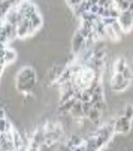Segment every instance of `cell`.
<instances>
[{"label":"cell","instance_id":"6da1fadb","mask_svg":"<svg viewBox=\"0 0 133 151\" xmlns=\"http://www.w3.org/2000/svg\"><path fill=\"white\" fill-rule=\"evenodd\" d=\"M132 81L126 79L121 73H112V78H111V90L115 93H121L124 90L129 88Z\"/></svg>","mask_w":133,"mask_h":151},{"label":"cell","instance_id":"8fae6325","mask_svg":"<svg viewBox=\"0 0 133 151\" xmlns=\"http://www.w3.org/2000/svg\"><path fill=\"white\" fill-rule=\"evenodd\" d=\"M17 58H18V52L14 48H6L5 55H3V60L6 63V66H8V64H14L17 61Z\"/></svg>","mask_w":133,"mask_h":151},{"label":"cell","instance_id":"52a82bcc","mask_svg":"<svg viewBox=\"0 0 133 151\" xmlns=\"http://www.w3.org/2000/svg\"><path fill=\"white\" fill-rule=\"evenodd\" d=\"M23 19H24V15L18 11L17 5L12 6V8L8 11L6 17H5V21H8V23H11V24H14V26H18Z\"/></svg>","mask_w":133,"mask_h":151},{"label":"cell","instance_id":"44dd1931","mask_svg":"<svg viewBox=\"0 0 133 151\" xmlns=\"http://www.w3.org/2000/svg\"><path fill=\"white\" fill-rule=\"evenodd\" d=\"M57 151H58V150H57Z\"/></svg>","mask_w":133,"mask_h":151},{"label":"cell","instance_id":"e0dca14e","mask_svg":"<svg viewBox=\"0 0 133 151\" xmlns=\"http://www.w3.org/2000/svg\"><path fill=\"white\" fill-rule=\"evenodd\" d=\"M66 2H68V5H69V8H75V6H78V5H81L84 0H66Z\"/></svg>","mask_w":133,"mask_h":151},{"label":"cell","instance_id":"9c48e42d","mask_svg":"<svg viewBox=\"0 0 133 151\" xmlns=\"http://www.w3.org/2000/svg\"><path fill=\"white\" fill-rule=\"evenodd\" d=\"M69 115H70L72 118H75V120L85 118V115H84V109H82V102H79V100H78V102L73 105V108L70 109Z\"/></svg>","mask_w":133,"mask_h":151},{"label":"cell","instance_id":"ffe728a7","mask_svg":"<svg viewBox=\"0 0 133 151\" xmlns=\"http://www.w3.org/2000/svg\"><path fill=\"white\" fill-rule=\"evenodd\" d=\"M0 135H2V130H0Z\"/></svg>","mask_w":133,"mask_h":151},{"label":"cell","instance_id":"277c9868","mask_svg":"<svg viewBox=\"0 0 133 151\" xmlns=\"http://www.w3.org/2000/svg\"><path fill=\"white\" fill-rule=\"evenodd\" d=\"M70 47H72V54H79L84 48H87V39H85V36H82L78 30L75 32V35H73V37H72V44H70Z\"/></svg>","mask_w":133,"mask_h":151},{"label":"cell","instance_id":"3957f363","mask_svg":"<svg viewBox=\"0 0 133 151\" xmlns=\"http://www.w3.org/2000/svg\"><path fill=\"white\" fill-rule=\"evenodd\" d=\"M17 8L18 11L24 15V18H29L30 15L39 12L37 11V6L35 2H32V0H18V3H17Z\"/></svg>","mask_w":133,"mask_h":151},{"label":"cell","instance_id":"9a60e30c","mask_svg":"<svg viewBox=\"0 0 133 151\" xmlns=\"http://www.w3.org/2000/svg\"><path fill=\"white\" fill-rule=\"evenodd\" d=\"M121 75H123V76H124L126 79L132 81V79H133V69H132V68L129 66V64H127V68H126V69L123 70V73H121Z\"/></svg>","mask_w":133,"mask_h":151},{"label":"cell","instance_id":"ba28073f","mask_svg":"<svg viewBox=\"0 0 133 151\" xmlns=\"http://www.w3.org/2000/svg\"><path fill=\"white\" fill-rule=\"evenodd\" d=\"M27 19L30 21V26H32V29H33L35 32H37V30L42 29V26H43V18H42V15H40L39 12L30 15Z\"/></svg>","mask_w":133,"mask_h":151},{"label":"cell","instance_id":"30bf717a","mask_svg":"<svg viewBox=\"0 0 133 151\" xmlns=\"http://www.w3.org/2000/svg\"><path fill=\"white\" fill-rule=\"evenodd\" d=\"M3 30H5V33H6V36H8L9 42H12L14 39H17V37H18V36H17V26H14V24L8 23V21H5Z\"/></svg>","mask_w":133,"mask_h":151},{"label":"cell","instance_id":"4fadbf2b","mask_svg":"<svg viewBox=\"0 0 133 151\" xmlns=\"http://www.w3.org/2000/svg\"><path fill=\"white\" fill-rule=\"evenodd\" d=\"M109 27L114 30V33L117 35V37H118V39H121V37L126 35V33H124V30H123V27H121V26H120V23H118V19L115 21V23H114L112 26H109Z\"/></svg>","mask_w":133,"mask_h":151},{"label":"cell","instance_id":"2e32d148","mask_svg":"<svg viewBox=\"0 0 133 151\" xmlns=\"http://www.w3.org/2000/svg\"><path fill=\"white\" fill-rule=\"evenodd\" d=\"M102 21H103V24L108 27V26H112L117 19H115V18H111V17H108V18H102Z\"/></svg>","mask_w":133,"mask_h":151},{"label":"cell","instance_id":"5bb4252c","mask_svg":"<svg viewBox=\"0 0 133 151\" xmlns=\"http://www.w3.org/2000/svg\"><path fill=\"white\" fill-rule=\"evenodd\" d=\"M121 115H124L126 118H129V120L133 121V105H130V103L124 105V112Z\"/></svg>","mask_w":133,"mask_h":151},{"label":"cell","instance_id":"ac0fdd59","mask_svg":"<svg viewBox=\"0 0 133 151\" xmlns=\"http://www.w3.org/2000/svg\"><path fill=\"white\" fill-rule=\"evenodd\" d=\"M5 68H6V64L5 63H0V78H2V75L5 72Z\"/></svg>","mask_w":133,"mask_h":151},{"label":"cell","instance_id":"7c38bea8","mask_svg":"<svg viewBox=\"0 0 133 151\" xmlns=\"http://www.w3.org/2000/svg\"><path fill=\"white\" fill-rule=\"evenodd\" d=\"M127 68V61L126 58L120 57L114 61V68H112V73H123V70Z\"/></svg>","mask_w":133,"mask_h":151},{"label":"cell","instance_id":"d6986e66","mask_svg":"<svg viewBox=\"0 0 133 151\" xmlns=\"http://www.w3.org/2000/svg\"><path fill=\"white\" fill-rule=\"evenodd\" d=\"M88 3H90V5H97L99 0H88Z\"/></svg>","mask_w":133,"mask_h":151},{"label":"cell","instance_id":"5b68a950","mask_svg":"<svg viewBox=\"0 0 133 151\" xmlns=\"http://www.w3.org/2000/svg\"><path fill=\"white\" fill-rule=\"evenodd\" d=\"M35 33H36V32L32 29L30 21H29L27 18H24V19L17 26V36H18V39H26V37L35 35Z\"/></svg>","mask_w":133,"mask_h":151},{"label":"cell","instance_id":"8992f818","mask_svg":"<svg viewBox=\"0 0 133 151\" xmlns=\"http://www.w3.org/2000/svg\"><path fill=\"white\" fill-rule=\"evenodd\" d=\"M118 23L123 27L124 33L130 32L133 29V12L132 11H123L118 17Z\"/></svg>","mask_w":133,"mask_h":151},{"label":"cell","instance_id":"7a4b0ae2","mask_svg":"<svg viewBox=\"0 0 133 151\" xmlns=\"http://www.w3.org/2000/svg\"><path fill=\"white\" fill-rule=\"evenodd\" d=\"M114 130L120 135H127L132 130V120L126 118L124 115H120L114 120Z\"/></svg>","mask_w":133,"mask_h":151}]
</instances>
